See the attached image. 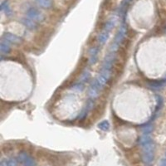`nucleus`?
Here are the masks:
<instances>
[{
	"label": "nucleus",
	"instance_id": "obj_4",
	"mask_svg": "<svg viewBox=\"0 0 166 166\" xmlns=\"http://www.w3.org/2000/svg\"><path fill=\"white\" fill-rule=\"evenodd\" d=\"M27 16L29 19L33 20L35 22H41L43 19V13L35 8H30L27 11Z\"/></svg>",
	"mask_w": 166,
	"mask_h": 166
},
{
	"label": "nucleus",
	"instance_id": "obj_13",
	"mask_svg": "<svg viewBox=\"0 0 166 166\" xmlns=\"http://www.w3.org/2000/svg\"><path fill=\"white\" fill-rule=\"evenodd\" d=\"M132 1L133 0H124L123 1V3H121V6L120 8V14L124 15L126 13V10H127L128 7H129V5Z\"/></svg>",
	"mask_w": 166,
	"mask_h": 166
},
{
	"label": "nucleus",
	"instance_id": "obj_8",
	"mask_svg": "<svg viewBox=\"0 0 166 166\" xmlns=\"http://www.w3.org/2000/svg\"><path fill=\"white\" fill-rule=\"evenodd\" d=\"M99 48L98 47H92L89 54V63L90 65H93L96 62L98 58Z\"/></svg>",
	"mask_w": 166,
	"mask_h": 166
},
{
	"label": "nucleus",
	"instance_id": "obj_9",
	"mask_svg": "<svg viewBox=\"0 0 166 166\" xmlns=\"http://www.w3.org/2000/svg\"><path fill=\"white\" fill-rule=\"evenodd\" d=\"M153 143V140L150 137V135H142V136L139 139V145L141 147Z\"/></svg>",
	"mask_w": 166,
	"mask_h": 166
},
{
	"label": "nucleus",
	"instance_id": "obj_15",
	"mask_svg": "<svg viewBox=\"0 0 166 166\" xmlns=\"http://www.w3.org/2000/svg\"><path fill=\"white\" fill-rule=\"evenodd\" d=\"M100 129H101L103 131H107L110 129V123L108 120H103L102 122H101L98 125Z\"/></svg>",
	"mask_w": 166,
	"mask_h": 166
},
{
	"label": "nucleus",
	"instance_id": "obj_5",
	"mask_svg": "<svg viewBox=\"0 0 166 166\" xmlns=\"http://www.w3.org/2000/svg\"><path fill=\"white\" fill-rule=\"evenodd\" d=\"M18 159L23 166H35L34 159L27 153H20Z\"/></svg>",
	"mask_w": 166,
	"mask_h": 166
},
{
	"label": "nucleus",
	"instance_id": "obj_3",
	"mask_svg": "<svg viewBox=\"0 0 166 166\" xmlns=\"http://www.w3.org/2000/svg\"><path fill=\"white\" fill-rule=\"evenodd\" d=\"M143 161L145 164H151L155 157V145L154 142L142 147Z\"/></svg>",
	"mask_w": 166,
	"mask_h": 166
},
{
	"label": "nucleus",
	"instance_id": "obj_22",
	"mask_svg": "<svg viewBox=\"0 0 166 166\" xmlns=\"http://www.w3.org/2000/svg\"><path fill=\"white\" fill-rule=\"evenodd\" d=\"M165 156H166V152H165Z\"/></svg>",
	"mask_w": 166,
	"mask_h": 166
},
{
	"label": "nucleus",
	"instance_id": "obj_12",
	"mask_svg": "<svg viewBox=\"0 0 166 166\" xmlns=\"http://www.w3.org/2000/svg\"><path fill=\"white\" fill-rule=\"evenodd\" d=\"M23 23L24 24V26L27 27L29 29H33V28L37 27L36 22L32 19H29V18H23Z\"/></svg>",
	"mask_w": 166,
	"mask_h": 166
},
{
	"label": "nucleus",
	"instance_id": "obj_10",
	"mask_svg": "<svg viewBox=\"0 0 166 166\" xmlns=\"http://www.w3.org/2000/svg\"><path fill=\"white\" fill-rule=\"evenodd\" d=\"M0 51L3 54H8L11 51L9 43L5 40H2V42L0 43Z\"/></svg>",
	"mask_w": 166,
	"mask_h": 166
},
{
	"label": "nucleus",
	"instance_id": "obj_17",
	"mask_svg": "<svg viewBox=\"0 0 166 166\" xmlns=\"http://www.w3.org/2000/svg\"><path fill=\"white\" fill-rule=\"evenodd\" d=\"M90 78V72L89 71H85L84 72H83V74L81 75V79H80L79 82L81 83V84H84V83L86 82V81H87L88 80H89Z\"/></svg>",
	"mask_w": 166,
	"mask_h": 166
},
{
	"label": "nucleus",
	"instance_id": "obj_1",
	"mask_svg": "<svg viewBox=\"0 0 166 166\" xmlns=\"http://www.w3.org/2000/svg\"><path fill=\"white\" fill-rule=\"evenodd\" d=\"M117 22V18L116 17H112L110 18L105 24V26L103 27V30L101 33H100L99 37H98V43L100 46H102L106 43V41L108 40L110 36V33L111 32V30L115 27Z\"/></svg>",
	"mask_w": 166,
	"mask_h": 166
},
{
	"label": "nucleus",
	"instance_id": "obj_20",
	"mask_svg": "<svg viewBox=\"0 0 166 166\" xmlns=\"http://www.w3.org/2000/svg\"><path fill=\"white\" fill-rule=\"evenodd\" d=\"M0 166H9L8 163V159H2V161L0 163Z\"/></svg>",
	"mask_w": 166,
	"mask_h": 166
},
{
	"label": "nucleus",
	"instance_id": "obj_16",
	"mask_svg": "<svg viewBox=\"0 0 166 166\" xmlns=\"http://www.w3.org/2000/svg\"><path fill=\"white\" fill-rule=\"evenodd\" d=\"M164 83L165 81H152V82H150L149 84V86L150 87H152V88H155V89H158V88H160V87H162L164 85Z\"/></svg>",
	"mask_w": 166,
	"mask_h": 166
},
{
	"label": "nucleus",
	"instance_id": "obj_19",
	"mask_svg": "<svg viewBox=\"0 0 166 166\" xmlns=\"http://www.w3.org/2000/svg\"><path fill=\"white\" fill-rule=\"evenodd\" d=\"M8 165L9 166H18V161L15 159H13V158L8 159Z\"/></svg>",
	"mask_w": 166,
	"mask_h": 166
},
{
	"label": "nucleus",
	"instance_id": "obj_18",
	"mask_svg": "<svg viewBox=\"0 0 166 166\" xmlns=\"http://www.w3.org/2000/svg\"><path fill=\"white\" fill-rule=\"evenodd\" d=\"M153 126H147L143 129V135H150V133L152 132Z\"/></svg>",
	"mask_w": 166,
	"mask_h": 166
},
{
	"label": "nucleus",
	"instance_id": "obj_21",
	"mask_svg": "<svg viewBox=\"0 0 166 166\" xmlns=\"http://www.w3.org/2000/svg\"><path fill=\"white\" fill-rule=\"evenodd\" d=\"M159 166H166V158L162 159L159 163Z\"/></svg>",
	"mask_w": 166,
	"mask_h": 166
},
{
	"label": "nucleus",
	"instance_id": "obj_7",
	"mask_svg": "<svg viewBox=\"0 0 166 166\" xmlns=\"http://www.w3.org/2000/svg\"><path fill=\"white\" fill-rule=\"evenodd\" d=\"M3 39L8 42V43H19L21 42V38L18 37L16 35H14L13 33H6L3 37Z\"/></svg>",
	"mask_w": 166,
	"mask_h": 166
},
{
	"label": "nucleus",
	"instance_id": "obj_6",
	"mask_svg": "<svg viewBox=\"0 0 166 166\" xmlns=\"http://www.w3.org/2000/svg\"><path fill=\"white\" fill-rule=\"evenodd\" d=\"M101 91V88L97 86L95 81H93L89 88V96L91 100L96 99L97 96H99V92Z\"/></svg>",
	"mask_w": 166,
	"mask_h": 166
},
{
	"label": "nucleus",
	"instance_id": "obj_11",
	"mask_svg": "<svg viewBox=\"0 0 166 166\" xmlns=\"http://www.w3.org/2000/svg\"><path fill=\"white\" fill-rule=\"evenodd\" d=\"M1 10L6 13L7 15H11L12 13V10L10 8L9 6V3L8 0H4L1 3Z\"/></svg>",
	"mask_w": 166,
	"mask_h": 166
},
{
	"label": "nucleus",
	"instance_id": "obj_2",
	"mask_svg": "<svg viewBox=\"0 0 166 166\" xmlns=\"http://www.w3.org/2000/svg\"><path fill=\"white\" fill-rule=\"evenodd\" d=\"M126 32H127L126 26V25H122V26L120 27V28L118 30L117 33H116L115 40H114V42H113L111 46H110V53H116L117 50L119 49L120 45L121 44L122 41L124 40V38H125V37H126Z\"/></svg>",
	"mask_w": 166,
	"mask_h": 166
},
{
	"label": "nucleus",
	"instance_id": "obj_14",
	"mask_svg": "<svg viewBox=\"0 0 166 166\" xmlns=\"http://www.w3.org/2000/svg\"><path fill=\"white\" fill-rule=\"evenodd\" d=\"M37 4L44 8H49L52 6V1L51 0H36Z\"/></svg>",
	"mask_w": 166,
	"mask_h": 166
}]
</instances>
